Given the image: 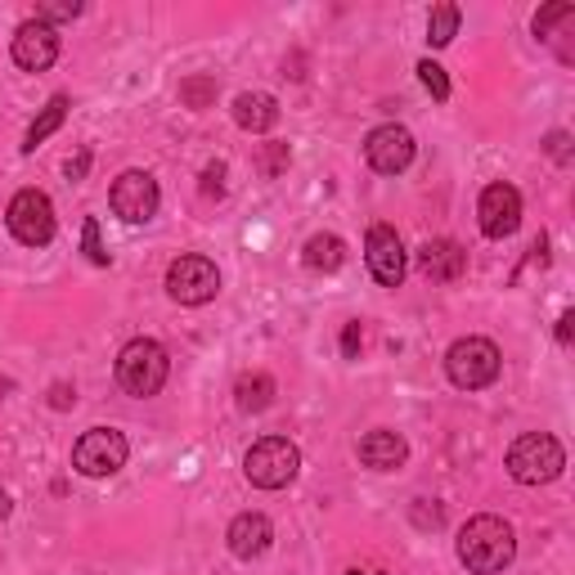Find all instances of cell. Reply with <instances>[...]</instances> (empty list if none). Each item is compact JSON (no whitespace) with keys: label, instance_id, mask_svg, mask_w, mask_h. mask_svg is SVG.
I'll return each instance as SVG.
<instances>
[{"label":"cell","instance_id":"24","mask_svg":"<svg viewBox=\"0 0 575 575\" xmlns=\"http://www.w3.org/2000/svg\"><path fill=\"white\" fill-rule=\"evenodd\" d=\"M81 14V0H45V5H36V19L41 23H64V19H77Z\"/></svg>","mask_w":575,"mask_h":575},{"label":"cell","instance_id":"29","mask_svg":"<svg viewBox=\"0 0 575 575\" xmlns=\"http://www.w3.org/2000/svg\"><path fill=\"white\" fill-rule=\"evenodd\" d=\"M203 194H207V199H221V194H225V167H221V162L203 171Z\"/></svg>","mask_w":575,"mask_h":575},{"label":"cell","instance_id":"11","mask_svg":"<svg viewBox=\"0 0 575 575\" xmlns=\"http://www.w3.org/2000/svg\"><path fill=\"white\" fill-rule=\"evenodd\" d=\"M364 257H369V270L382 288H401L409 261H405V244L392 225H373L369 238H364Z\"/></svg>","mask_w":575,"mask_h":575},{"label":"cell","instance_id":"12","mask_svg":"<svg viewBox=\"0 0 575 575\" xmlns=\"http://www.w3.org/2000/svg\"><path fill=\"white\" fill-rule=\"evenodd\" d=\"M55 59H59V27L41 23V19H27L14 32V64L27 68V72H45Z\"/></svg>","mask_w":575,"mask_h":575},{"label":"cell","instance_id":"16","mask_svg":"<svg viewBox=\"0 0 575 575\" xmlns=\"http://www.w3.org/2000/svg\"><path fill=\"white\" fill-rule=\"evenodd\" d=\"M405 459H409V446H405L401 431L377 427V431H369V437L360 441V463L373 467V472H396Z\"/></svg>","mask_w":575,"mask_h":575},{"label":"cell","instance_id":"25","mask_svg":"<svg viewBox=\"0 0 575 575\" xmlns=\"http://www.w3.org/2000/svg\"><path fill=\"white\" fill-rule=\"evenodd\" d=\"M81 248H86V257L94 261V266H109V252H104V244H100V221H86L81 225Z\"/></svg>","mask_w":575,"mask_h":575},{"label":"cell","instance_id":"20","mask_svg":"<svg viewBox=\"0 0 575 575\" xmlns=\"http://www.w3.org/2000/svg\"><path fill=\"white\" fill-rule=\"evenodd\" d=\"M68 109H72V100H68V94H55V100L50 104H45L41 109V117L27 126V139H23V154H36V144L41 139H50L59 126H64V117H68Z\"/></svg>","mask_w":575,"mask_h":575},{"label":"cell","instance_id":"6","mask_svg":"<svg viewBox=\"0 0 575 575\" xmlns=\"http://www.w3.org/2000/svg\"><path fill=\"white\" fill-rule=\"evenodd\" d=\"M167 293H171V302H180V306H203V302H212V297L221 293V270H216V261H207V257H199V252L176 257V261L167 266Z\"/></svg>","mask_w":575,"mask_h":575},{"label":"cell","instance_id":"2","mask_svg":"<svg viewBox=\"0 0 575 575\" xmlns=\"http://www.w3.org/2000/svg\"><path fill=\"white\" fill-rule=\"evenodd\" d=\"M167 373H171V360H167V351L154 338H135L117 356V382H122L126 396H139V401L144 396H158Z\"/></svg>","mask_w":575,"mask_h":575},{"label":"cell","instance_id":"5","mask_svg":"<svg viewBox=\"0 0 575 575\" xmlns=\"http://www.w3.org/2000/svg\"><path fill=\"white\" fill-rule=\"evenodd\" d=\"M244 472L257 491H283V486H293V476L302 472V450L288 437H266L248 450Z\"/></svg>","mask_w":575,"mask_h":575},{"label":"cell","instance_id":"36","mask_svg":"<svg viewBox=\"0 0 575 575\" xmlns=\"http://www.w3.org/2000/svg\"><path fill=\"white\" fill-rule=\"evenodd\" d=\"M347 575H382L377 566H356V571H347Z\"/></svg>","mask_w":575,"mask_h":575},{"label":"cell","instance_id":"21","mask_svg":"<svg viewBox=\"0 0 575 575\" xmlns=\"http://www.w3.org/2000/svg\"><path fill=\"white\" fill-rule=\"evenodd\" d=\"M459 5H437V10H431V19H427V41L431 45H437V50H441V45H450L454 36H459Z\"/></svg>","mask_w":575,"mask_h":575},{"label":"cell","instance_id":"27","mask_svg":"<svg viewBox=\"0 0 575 575\" xmlns=\"http://www.w3.org/2000/svg\"><path fill=\"white\" fill-rule=\"evenodd\" d=\"M441 521H446V512H441L437 499H418V508H414V526H422V531H437Z\"/></svg>","mask_w":575,"mask_h":575},{"label":"cell","instance_id":"32","mask_svg":"<svg viewBox=\"0 0 575 575\" xmlns=\"http://www.w3.org/2000/svg\"><path fill=\"white\" fill-rule=\"evenodd\" d=\"M566 144H571V139H566L562 131H553V135H549V154H553L557 162H566V158H571V149H566Z\"/></svg>","mask_w":575,"mask_h":575},{"label":"cell","instance_id":"34","mask_svg":"<svg viewBox=\"0 0 575 575\" xmlns=\"http://www.w3.org/2000/svg\"><path fill=\"white\" fill-rule=\"evenodd\" d=\"M571 332H575V311H566V315L557 319V342H562V347H571Z\"/></svg>","mask_w":575,"mask_h":575},{"label":"cell","instance_id":"15","mask_svg":"<svg viewBox=\"0 0 575 575\" xmlns=\"http://www.w3.org/2000/svg\"><path fill=\"white\" fill-rule=\"evenodd\" d=\"M418 270L437 283H454L467 270V252L454 244V238H431V244H422V252H418Z\"/></svg>","mask_w":575,"mask_h":575},{"label":"cell","instance_id":"9","mask_svg":"<svg viewBox=\"0 0 575 575\" xmlns=\"http://www.w3.org/2000/svg\"><path fill=\"white\" fill-rule=\"evenodd\" d=\"M158 199H162V194H158V180H154L149 171H122V176L113 180V194H109L113 212H117L126 225L154 221Z\"/></svg>","mask_w":575,"mask_h":575},{"label":"cell","instance_id":"22","mask_svg":"<svg viewBox=\"0 0 575 575\" xmlns=\"http://www.w3.org/2000/svg\"><path fill=\"white\" fill-rule=\"evenodd\" d=\"M180 100H184V109H212L216 104V77H189V81H180Z\"/></svg>","mask_w":575,"mask_h":575},{"label":"cell","instance_id":"8","mask_svg":"<svg viewBox=\"0 0 575 575\" xmlns=\"http://www.w3.org/2000/svg\"><path fill=\"white\" fill-rule=\"evenodd\" d=\"M5 221H10V234L27 248H45L55 238V203L41 189H19Z\"/></svg>","mask_w":575,"mask_h":575},{"label":"cell","instance_id":"30","mask_svg":"<svg viewBox=\"0 0 575 575\" xmlns=\"http://www.w3.org/2000/svg\"><path fill=\"white\" fill-rule=\"evenodd\" d=\"M288 167V144H266V171L279 176Z\"/></svg>","mask_w":575,"mask_h":575},{"label":"cell","instance_id":"35","mask_svg":"<svg viewBox=\"0 0 575 575\" xmlns=\"http://www.w3.org/2000/svg\"><path fill=\"white\" fill-rule=\"evenodd\" d=\"M10 512H14V499H10V495H5V491H0V521H5V517H10Z\"/></svg>","mask_w":575,"mask_h":575},{"label":"cell","instance_id":"1","mask_svg":"<svg viewBox=\"0 0 575 575\" xmlns=\"http://www.w3.org/2000/svg\"><path fill=\"white\" fill-rule=\"evenodd\" d=\"M517 553V535H512V526L504 517H472L463 531H459V562L472 571V575H495L512 562Z\"/></svg>","mask_w":575,"mask_h":575},{"label":"cell","instance_id":"13","mask_svg":"<svg viewBox=\"0 0 575 575\" xmlns=\"http://www.w3.org/2000/svg\"><path fill=\"white\" fill-rule=\"evenodd\" d=\"M476 216H482L486 238H508L521 225V194L512 184H486L482 203H476Z\"/></svg>","mask_w":575,"mask_h":575},{"label":"cell","instance_id":"23","mask_svg":"<svg viewBox=\"0 0 575 575\" xmlns=\"http://www.w3.org/2000/svg\"><path fill=\"white\" fill-rule=\"evenodd\" d=\"M418 81L427 86V94H431V100H450V77H446V68L441 64H431V59H422L418 64Z\"/></svg>","mask_w":575,"mask_h":575},{"label":"cell","instance_id":"4","mask_svg":"<svg viewBox=\"0 0 575 575\" xmlns=\"http://www.w3.org/2000/svg\"><path fill=\"white\" fill-rule=\"evenodd\" d=\"M504 369V356L491 338H459L450 351H446V373L459 392H482L499 377Z\"/></svg>","mask_w":575,"mask_h":575},{"label":"cell","instance_id":"28","mask_svg":"<svg viewBox=\"0 0 575 575\" xmlns=\"http://www.w3.org/2000/svg\"><path fill=\"white\" fill-rule=\"evenodd\" d=\"M360 342H364V328H360V319H351V324L342 328V356L356 360V356H360Z\"/></svg>","mask_w":575,"mask_h":575},{"label":"cell","instance_id":"19","mask_svg":"<svg viewBox=\"0 0 575 575\" xmlns=\"http://www.w3.org/2000/svg\"><path fill=\"white\" fill-rule=\"evenodd\" d=\"M302 261H306V270H319V274H332L342 261H347V244L338 234H315L311 244H306V252H302Z\"/></svg>","mask_w":575,"mask_h":575},{"label":"cell","instance_id":"3","mask_svg":"<svg viewBox=\"0 0 575 575\" xmlns=\"http://www.w3.org/2000/svg\"><path fill=\"white\" fill-rule=\"evenodd\" d=\"M562 467H566V454H562L557 437H549V431H526V437H517L508 446V472L521 486H544Z\"/></svg>","mask_w":575,"mask_h":575},{"label":"cell","instance_id":"33","mask_svg":"<svg viewBox=\"0 0 575 575\" xmlns=\"http://www.w3.org/2000/svg\"><path fill=\"white\" fill-rule=\"evenodd\" d=\"M86 171H90V149H81V154L68 162V180H81Z\"/></svg>","mask_w":575,"mask_h":575},{"label":"cell","instance_id":"26","mask_svg":"<svg viewBox=\"0 0 575 575\" xmlns=\"http://www.w3.org/2000/svg\"><path fill=\"white\" fill-rule=\"evenodd\" d=\"M566 19H575V5H544L540 14H535V36H549L557 23H566Z\"/></svg>","mask_w":575,"mask_h":575},{"label":"cell","instance_id":"14","mask_svg":"<svg viewBox=\"0 0 575 575\" xmlns=\"http://www.w3.org/2000/svg\"><path fill=\"white\" fill-rule=\"evenodd\" d=\"M225 540H229V553H234V557L252 562V557H261V553L270 549L274 526H270V517H261V512H238V517L229 521Z\"/></svg>","mask_w":575,"mask_h":575},{"label":"cell","instance_id":"7","mask_svg":"<svg viewBox=\"0 0 575 575\" xmlns=\"http://www.w3.org/2000/svg\"><path fill=\"white\" fill-rule=\"evenodd\" d=\"M126 454H131V446L117 427H90L72 446V467L81 476H113L126 467Z\"/></svg>","mask_w":575,"mask_h":575},{"label":"cell","instance_id":"18","mask_svg":"<svg viewBox=\"0 0 575 575\" xmlns=\"http://www.w3.org/2000/svg\"><path fill=\"white\" fill-rule=\"evenodd\" d=\"M274 396H279V387H274V377H270V373H244V377L234 382V405L244 409V414H261V409H270Z\"/></svg>","mask_w":575,"mask_h":575},{"label":"cell","instance_id":"17","mask_svg":"<svg viewBox=\"0 0 575 575\" xmlns=\"http://www.w3.org/2000/svg\"><path fill=\"white\" fill-rule=\"evenodd\" d=\"M234 122L244 126V131H270V126L279 122V104H274V94H261V90L238 94V100H234Z\"/></svg>","mask_w":575,"mask_h":575},{"label":"cell","instance_id":"10","mask_svg":"<svg viewBox=\"0 0 575 575\" xmlns=\"http://www.w3.org/2000/svg\"><path fill=\"white\" fill-rule=\"evenodd\" d=\"M364 158H369V167L382 171V176H401V171L414 162V135H409L405 126H396V122L373 126L369 139H364Z\"/></svg>","mask_w":575,"mask_h":575},{"label":"cell","instance_id":"31","mask_svg":"<svg viewBox=\"0 0 575 575\" xmlns=\"http://www.w3.org/2000/svg\"><path fill=\"white\" fill-rule=\"evenodd\" d=\"M50 405H55V409H68V405H77V392L68 387V382H59V387L50 392Z\"/></svg>","mask_w":575,"mask_h":575}]
</instances>
